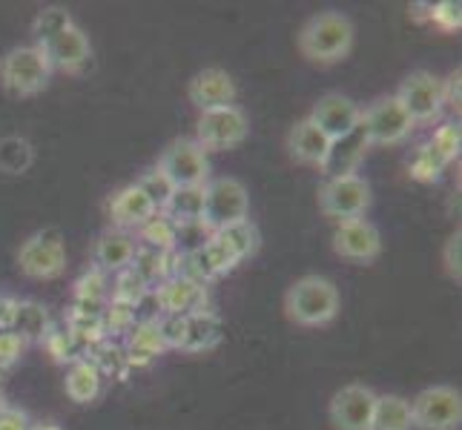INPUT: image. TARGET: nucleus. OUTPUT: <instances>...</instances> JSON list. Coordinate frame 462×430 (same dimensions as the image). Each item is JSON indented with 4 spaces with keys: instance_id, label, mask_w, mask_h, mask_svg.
Listing matches in <instances>:
<instances>
[{
    "instance_id": "obj_1",
    "label": "nucleus",
    "mask_w": 462,
    "mask_h": 430,
    "mask_svg": "<svg viewBox=\"0 0 462 430\" xmlns=\"http://www.w3.org/2000/svg\"><path fill=\"white\" fill-rule=\"evenodd\" d=\"M356 41V26L347 18L345 12L328 9L313 14L305 26L299 29V52L305 60L319 63V67H330V63H339L350 55Z\"/></svg>"
},
{
    "instance_id": "obj_2",
    "label": "nucleus",
    "mask_w": 462,
    "mask_h": 430,
    "mask_svg": "<svg viewBox=\"0 0 462 430\" xmlns=\"http://www.w3.org/2000/svg\"><path fill=\"white\" fill-rule=\"evenodd\" d=\"M342 298L325 276H301L284 293V313L299 327H325L339 316Z\"/></svg>"
},
{
    "instance_id": "obj_3",
    "label": "nucleus",
    "mask_w": 462,
    "mask_h": 430,
    "mask_svg": "<svg viewBox=\"0 0 462 430\" xmlns=\"http://www.w3.org/2000/svg\"><path fill=\"white\" fill-rule=\"evenodd\" d=\"M247 215H250V193L238 178L225 175V178H210L204 184L201 224L213 235L242 224V221H247Z\"/></svg>"
},
{
    "instance_id": "obj_4",
    "label": "nucleus",
    "mask_w": 462,
    "mask_h": 430,
    "mask_svg": "<svg viewBox=\"0 0 462 430\" xmlns=\"http://www.w3.org/2000/svg\"><path fill=\"white\" fill-rule=\"evenodd\" d=\"M52 67L46 60L41 46H14V50L0 60V84L14 98H32L50 84Z\"/></svg>"
},
{
    "instance_id": "obj_5",
    "label": "nucleus",
    "mask_w": 462,
    "mask_h": 430,
    "mask_svg": "<svg viewBox=\"0 0 462 430\" xmlns=\"http://www.w3.org/2000/svg\"><path fill=\"white\" fill-rule=\"evenodd\" d=\"M250 135V121L242 106H218L207 109L196 124V143L204 152H227L242 147Z\"/></svg>"
},
{
    "instance_id": "obj_6",
    "label": "nucleus",
    "mask_w": 462,
    "mask_h": 430,
    "mask_svg": "<svg viewBox=\"0 0 462 430\" xmlns=\"http://www.w3.org/2000/svg\"><path fill=\"white\" fill-rule=\"evenodd\" d=\"M413 430H459L462 393L451 385H431L411 402Z\"/></svg>"
},
{
    "instance_id": "obj_7",
    "label": "nucleus",
    "mask_w": 462,
    "mask_h": 430,
    "mask_svg": "<svg viewBox=\"0 0 462 430\" xmlns=\"http://www.w3.org/2000/svg\"><path fill=\"white\" fill-rule=\"evenodd\" d=\"M359 126L371 147H393V143H402L417 124L411 121L405 106L396 101V95H385L368 109H362Z\"/></svg>"
},
{
    "instance_id": "obj_8",
    "label": "nucleus",
    "mask_w": 462,
    "mask_h": 430,
    "mask_svg": "<svg viewBox=\"0 0 462 430\" xmlns=\"http://www.w3.org/2000/svg\"><path fill=\"white\" fill-rule=\"evenodd\" d=\"M18 267L29 279H58L67 270V247L63 235L55 227H46L35 235H29L18 250Z\"/></svg>"
},
{
    "instance_id": "obj_9",
    "label": "nucleus",
    "mask_w": 462,
    "mask_h": 430,
    "mask_svg": "<svg viewBox=\"0 0 462 430\" xmlns=\"http://www.w3.org/2000/svg\"><path fill=\"white\" fill-rule=\"evenodd\" d=\"M155 169L164 172L167 181L175 189L204 187L207 181H210V161H207V152L199 147L193 138L172 141L170 147L162 152V158H158Z\"/></svg>"
},
{
    "instance_id": "obj_10",
    "label": "nucleus",
    "mask_w": 462,
    "mask_h": 430,
    "mask_svg": "<svg viewBox=\"0 0 462 430\" xmlns=\"http://www.w3.org/2000/svg\"><path fill=\"white\" fill-rule=\"evenodd\" d=\"M371 206V184L362 175H339L319 187V210L328 218H362Z\"/></svg>"
},
{
    "instance_id": "obj_11",
    "label": "nucleus",
    "mask_w": 462,
    "mask_h": 430,
    "mask_svg": "<svg viewBox=\"0 0 462 430\" xmlns=\"http://www.w3.org/2000/svg\"><path fill=\"white\" fill-rule=\"evenodd\" d=\"M396 101L405 106L413 124H428L442 113V81L428 69L411 72L396 89Z\"/></svg>"
},
{
    "instance_id": "obj_12",
    "label": "nucleus",
    "mask_w": 462,
    "mask_h": 430,
    "mask_svg": "<svg viewBox=\"0 0 462 430\" xmlns=\"http://www.w3.org/2000/svg\"><path fill=\"white\" fill-rule=\"evenodd\" d=\"M376 390L368 385H345L333 393L328 416L337 430H371L374 422V407H376Z\"/></svg>"
},
{
    "instance_id": "obj_13",
    "label": "nucleus",
    "mask_w": 462,
    "mask_h": 430,
    "mask_svg": "<svg viewBox=\"0 0 462 430\" xmlns=\"http://www.w3.org/2000/svg\"><path fill=\"white\" fill-rule=\"evenodd\" d=\"M333 252L350 264H371L382 252V233L368 218L339 221L333 233Z\"/></svg>"
},
{
    "instance_id": "obj_14",
    "label": "nucleus",
    "mask_w": 462,
    "mask_h": 430,
    "mask_svg": "<svg viewBox=\"0 0 462 430\" xmlns=\"http://www.w3.org/2000/svg\"><path fill=\"white\" fill-rule=\"evenodd\" d=\"M359 115H362V109H359V104L354 98H347V95H342V92H328L313 104L308 118L330 141H339V138H345V135H350L356 130Z\"/></svg>"
},
{
    "instance_id": "obj_15",
    "label": "nucleus",
    "mask_w": 462,
    "mask_h": 430,
    "mask_svg": "<svg viewBox=\"0 0 462 430\" xmlns=\"http://www.w3.org/2000/svg\"><path fill=\"white\" fill-rule=\"evenodd\" d=\"M46 60H50V67L58 69V72H69V75H78L84 72L89 63H92V46H89V38L87 32L72 23L67 26L63 32H58V35L41 46Z\"/></svg>"
},
{
    "instance_id": "obj_16",
    "label": "nucleus",
    "mask_w": 462,
    "mask_h": 430,
    "mask_svg": "<svg viewBox=\"0 0 462 430\" xmlns=\"http://www.w3.org/2000/svg\"><path fill=\"white\" fill-rule=\"evenodd\" d=\"M187 98L199 113L218 109V106H233L236 104V81L218 67L201 69L199 75H193V81H189Z\"/></svg>"
},
{
    "instance_id": "obj_17",
    "label": "nucleus",
    "mask_w": 462,
    "mask_h": 430,
    "mask_svg": "<svg viewBox=\"0 0 462 430\" xmlns=\"http://www.w3.org/2000/svg\"><path fill=\"white\" fill-rule=\"evenodd\" d=\"M155 215H158V210L152 206V201L141 193L135 184L118 189L113 201H109V218H113L116 230H124V233L141 230L144 224H150Z\"/></svg>"
},
{
    "instance_id": "obj_18",
    "label": "nucleus",
    "mask_w": 462,
    "mask_h": 430,
    "mask_svg": "<svg viewBox=\"0 0 462 430\" xmlns=\"http://www.w3.org/2000/svg\"><path fill=\"white\" fill-rule=\"evenodd\" d=\"M158 307L164 316H189V313H201L204 305V284H196L184 276H170L158 284L155 290Z\"/></svg>"
},
{
    "instance_id": "obj_19",
    "label": "nucleus",
    "mask_w": 462,
    "mask_h": 430,
    "mask_svg": "<svg viewBox=\"0 0 462 430\" xmlns=\"http://www.w3.org/2000/svg\"><path fill=\"white\" fill-rule=\"evenodd\" d=\"M371 143L365 138L362 126H356L354 133L339 138V141H330V150H328V158L322 164V172L328 178H339V175H359V164L365 161V155H368Z\"/></svg>"
},
{
    "instance_id": "obj_20",
    "label": "nucleus",
    "mask_w": 462,
    "mask_h": 430,
    "mask_svg": "<svg viewBox=\"0 0 462 430\" xmlns=\"http://www.w3.org/2000/svg\"><path fill=\"white\" fill-rule=\"evenodd\" d=\"M330 150V138L319 130L310 118H301L293 130L288 133V152L293 161L305 164V167H319L322 169L325 158Z\"/></svg>"
},
{
    "instance_id": "obj_21",
    "label": "nucleus",
    "mask_w": 462,
    "mask_h": 430,
    "mask_svg": "<svg viewBox=\"0 0 462 430\" xmlns=\"http://www.w3.org/2000/svg\"><path fill=\"white\" fill-rule=\"evenodd\" d=\"M138 244L130 233L124 230H106L98 242H95V264L101 273H124L126 267H133Z\"/></svg>"
},
{
    "instance_id": "obj_22",
    "label": "nucleus",
    "mask_w": 462,
    "mask_h": 430,
    "mask_svg": "<svg viewBox=\"0 0 462 430\" xmlns=\"http://www.w3.org/2000/svg\"><path fill=\"white\" fill-rule=\"evenodd\" d=\"M204 213V187H184L175 189L170 196L167 206L162 215L170 221L172 227H187V224H199Z\"/></svg>"
},
{
    "instance_id": "obj_23",
    "label": "nucleus",
    "mask_w": 462,
    "mask_h": 430,
    "mask_svg": "<svg viewBox=\"0 0 462 430\" xmlns=\"http://www.w3.org/2000/svg\"><path fill=\"white\" fill-rule=\"evenodd\" d=\"M101 381H104V376L98 371V364L81 359L67 371V396L75 405H89L98 399Z\"/></svg>"
},
{
    "instance_id": "obj_24",
    "label": "nucleus",
    "mask_w": 462,
    "mask_h": 430,
    "mask_svg": "<svg viewBox=\"0 0 462 430\" xmlns=\"http://www.w3.org/2000/svg\"><path fill=\"white\" fill-rule=\"evenodd\" d=\"M371 430H413L411 399H405V396H396V393L376 396Z\"/></svg>"
},
{
    "instance_id": "obj_25",
    "label": "nucleus",
    "mask_w": 462,
    "mask_h": 430,
    "mask_svg": "<svg viewBox=\"0 0 462 430\" xmlns=\"http://www.w3.org/2000/svg\"><path fill=\"white\" fill-rule=\"evenodd\" d=\"M35 164V147L23 135L0 138V172L4 175H23Z\"/></svg>"
},
{
    "instance_id": "obj_26",
    "label": "nucleus",
    "mask_w": 462,
    "mask_h": 430,
    "mask_svg": "<svg viewBox=\"0 0 462 430\" xmlns=\"http://www.w3.org/2000/svg\"><path fill=\"white\" fill-rule=\"evenodd\" d=\"M46 327H50V313H46L38 301H18L12 333H18V336L29 344V342H41L46 336Z\"/></svg>"
},
{
    "instance_id": "obj_27",
    "label": "nucleus",
    "mask_w": 462,
    "mask_h": 430,
    "mask_svg": "<svg viewBox=\"0 0 462 430\" xmlns=\"http://www.w3.org/2000/svg\"><path fill=\"white\" fill-rule=\"evenodd\" d=\"M221 339V322L210 313H189L187 316V330H184V344L181 350H207L218 344Z\"/></svg>"
},
{
    "instance_id": "obj_28",
    "label": "nucleus",
    "mask_w": 462,
    "mask_h": 430,
    "mask_svg": "<svg viewBox=\"0 0 462 430\" xmlns=\"http://www.w3.org/2000/svg\"><path fill=\"white\" fill-rule=\"evenodd\" d=\"M72 14L67 9H60V6H46L35 14V21H32V35H35V46H43V43H50L58 32H63L67 26H72Z\"/></svg>"
},
{
    "instance_id": "obj_29",
    "label": "nucleus",
    "mask_w": 462,
    "mask_h": 430,
    "mask_svg": "<svg viewBox=\"0 0 462 430\" xmlns=\"http://www.w3.org/2000/svg\"><path fill=\"white\" fill-rule=\"evenodd\" d=\"M225 238V244L236 252V259L238 261H245L247 256H253V252L259 250V230L250 224V218L242 221V224H236V227H227V230H221L216 233Z\"/></svg>"
},
{
    "instance_id": "obj_30",
    "label": "nucleus",
    "mask_w": 462,
    "mask_h": 430,
    "mask_svg": "<svg viewBox=\"0 0 462 430\" xmlns=\"http://www.w3.org/2000/svg\"><path fill=\"white\" fill-rule=\"evenodd\" d=\"M162 350H167L164 339H162V330H158V322H144L133 330L130 336V353L133 359L135 356H144V359H152L158 356Z\"/></svg>"
},
{
    "instance_id": "obj_31",
    "label": "nucleus",
    "mask_w": 462,
    "mask_h": 430,
    "mask_svg": "<svg viewBox=\"0 0 462 430\" xmlns=\"http://www.w3.org/2000/svg\"><path fill=\"white\" fill-rule=\"evenodd\" d=\"M138 189H141V193H144L150 201H152V206H155V210L158 213H162L164 210V206H167V201H170V196L175 193V187L167 181V175L164 172H158L155 167L150 169V172H144V175H141V178H138V184H135Z\"/></svg>"
},
{
    "instance_id": "obj_32",
    "label": "nucleus",
    "mask_w": 462,
    "mask_h": 430,
    "mask_svg": "<svg viewBox=\"0 0 462 430\" xmlns=\"http://www.w3.org/2000/svg\"><path fill=\"white\" fill-rule=\"evenodd\" d=\"M448 167L442 161V155L437 150H431V143H425V147H420L417 158H413V164H411V175L417 181H437L439 178V172Z\"/></svg>"
},
{
    "instance_id": "obj_33",
    "label": "nucleus",
    "mask_w": 462,
    "mask_h": 430,
    "mask_svg": "<svg viewBox=\"0 0 462 430\" xmlns=\"http://www.w3.org/2000/svg\"><path fill=\"white\" fill-rule=\"evenodd\" d=\"M428 21L439 32H459L462 29V4L457 0H439V4L428 6Z\"/></svg>"
},
{
    "instance_id": "obj_34",
    "label": "nucleus",
    "mask_w": 462,
    "mask_h": 430,
    "mask_svg": "<svg viewBox=\"0 0 462 430\" xmlns=\"http://www.w3.org/2000/svg\"><path fill=\"white\" fill-rule=\"evenodd\" d=\"M141 235H144V242L150 244V250H158V252H164V250H172L175 247V227L170 224V221L158 213L150 224L141 227Z\"/></svg>"
},
{
    "instance_id": "obj_35",
    "label": "nucleus",
    "mask_w": 462,
    "mask_h": 430,
    "mask_svg": "<svg viewBox=\"0 0 462 430\" xmlns=\"http://www.w3.org/2000/svg\"><path fill=\"white\" fill-rule=\"evenodd\" d=\"M431 143V150H437L442 155V161L445 164H451L454 158L459 155V143H462V135H459V124L448 121V124H442L439 130L434 133V138L428 141Z\"/></svg>"
},
{
    "instance_id": "obj_36",
    "label": "nucleus",
    "mask_w": 462,
    "mask_h": 430,
    "mask_svg": "<svg viewBox=\"0 0 462 430\" xmlns=\"http://www.w3.org/2000/svg\"><path fill=\"white\" fill-rule=\"evenodd\" d=\"M442 267L451 281H462V233L457 230L442 247Z\"/></svg>"
},
{
    "instance_id": "obj_37",
    "label": "nucleus",
    "mask_w": 462,
    "mask_h": 430,
    "mask_svg": "<svg viewBox=\"0 0 462 430\" xmlns=\"http://www.w3.org/2000/svg\"><path fill=\"white\" fill-rule=\"evenodd\" d=\"M26 353V342L18 336V333L12 330H4L0 333V368H12V364H18Z\"/></svg>"
},
{
    "instance_id": "obj_38",
    "label": "nucleus",
    "mask_w": 462,
    "mask_h": 430,
    "mask_svg": "<svg viewBox=\"0 0 462 430\" xmlns=\"http://www.w3.org/2000/svg\"><path fill=\"white\" fill-rule=\"evenodd\" d=\"M78 298L84 301H98L104 296V273L101 270H92L89 276H84L81 281H78Z\"/></svg>"
},
{
    "instance_id": "obj_39",
    "label": "nucleus",
    "mask_w": 462,
    "mask_h": 430,
    "mask_svg": "<svg viewBox=\"0 0 462 430\" xmlns=\"http://www.w3.org/2000/svg\"><path fill=\"white\" fill-rule=\"evenodd\" d=\"M445 106L459 113V69L448 75V81H442V109Z\"/></svg>"
},
{
    "instance_id": "obj_40",
    "label": "nucleus",
    "mask_w": 462,
    "mask_h": 430,
    "mask_svg": "<svg viewBox=\"0 0 462 430\" xmlns=\"http://www.w3.org/2000/svg\"><path fill=\"white\" fill-rule=\"evenodd\" d=\"M0 430H29V416L18 407L0 410Z\"/></svg>"
},
{
    "instance_id": "obj_41",
    "label": "nucleus",
    "mask_w": 462,
    "mask_h": 430,
    "mask_svg": "<svg viewBox=\"0 0 462 430\" xmlns=\"http://www.w3.org/2000/svg\"><path fill=\"white\" fill-rule=\"evenodd\" d=\"M14 310H18V298L0 296V333H4V330H12Z\"/></svg>"
},
{
    "instance_id": "obj_42",
    "label": "nucleus",
    "mask_w": 462,
    "mask_h": 430,
    "mask_svg": "<svg viewBox=\"0 0 462 430\" xmlns=\"http://www.w3.org/2000/svg\"><path fill=\"white\" fill-rule=\"evenodd\" d=\"M29 430H60V427L52 422H38V425H29Z\"/></svg>"
},
{
    "instance_id": "obj_43",
    "label": "nucleus",
    "mask_w": 462,
    "mask_h": 430,
    "mask_svg": "<svg viewBox=\"0 0 462 430\" xmlns=\"http://www.w3.org/2000/svg\"><path fill=\"white\" fill-rule=\"evenodd\" d=\"M6 407H9V405H6V396L0 393V410H6Z\"/></svg>"
},
{
    "instance_id": "obj_44",
    "label": "nucleus",
    "mask_w": 462,
    "mask_h": 430,
    "mask_svg": "<svg viewBox=\"0 0 462 430\" xmlns=\"http://www.w3.org/2000/svg\"><path fill=\"white\" fill-rule=\"evenodd\" d=\"M4 373H6V371H4V368H0V381H4Z\"/></svg>"
}]
</instances>
